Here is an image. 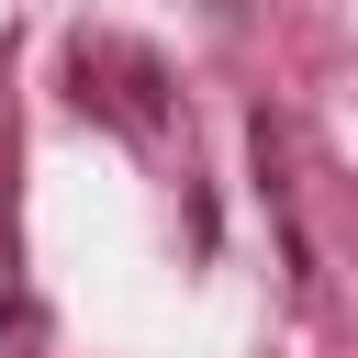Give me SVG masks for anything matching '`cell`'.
I'll use <instances>...</instances> for the list:
<instances>
[{
  "instance_id": "obj_1",
  "label": "cell",
  "mask_w": 358,
  "mask_h": 358,
  "mask_svg": "<svg viewBox=\"0 0 358 358\" xmlns=\"http://www.w3.org/2000/svg\"><path fill=\"white\" fill-rule=\"evenodd\" d=\"M67 90H78V112H112L134 145H157V134L179 123L157 45H123V34H78V45H67Z\"/></svg>"
}]
</instances>
